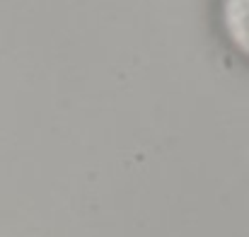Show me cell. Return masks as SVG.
Instances as JSON below:
<instances>
[{"label": "cell", "mask_w": 249, "mask_h": 237, "mask_svg": "<svg viewBox=\"0 0 249 237\" xmlns=\"http://www.w3.org/2000/svg\"><path fill=\"white\" fill-rule=\"evenodd\" d=\"M208 22L225 56L249 71V0H211Z\"/></svg>", "instance_id": "6da1fadb"}]
</instances>
